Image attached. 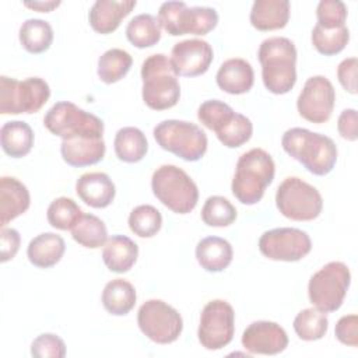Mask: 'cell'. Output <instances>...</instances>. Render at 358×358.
Masks as SVG:
<instances>
[{
    "label": "cell",
    "mask_w": 358,
    "mask_h": 358,
    "mask_svg": "<svg viewBox=\"0 0 358 358\" xmlns=\"http://www.w3.org/2000/svg\"><path fill=\"white\" fill-rule=\"evenodd\" d=\"M281 145L291 158L301 162L316 176L330 173L337 162V147L334 141L324 134L308 129H288L282 134Z\"/></svg>",
    "instance_id": "cell-1"
},
{
    "label": "cell",
    "mask_w": 358,
    "mask_h": 358,
    "mask_svg": "<svg viewBox=\"0 0 358 358\" xmlns=\"http://www.w3.org/2000/svg\"><path fill=\"white\" fill-rule=\"evenodd\" d=\"M257 57L267 91L275 95L289 92L296 81V49L294 42L284 36L267 38L260 43Z\"/></svg>",
    "instance_id": "cell-2"
},
{
    "label": "cell",
    "mask_w": 358,
    "mask_h": 358,
    "mask_svg": "<svg viewBox=\"0 0 358 358\" xmlns=\"http://www.w3.org/2000/svg\"><path fill=\"white\" fill-rule=\"evenodd\" d=\"M275 165L271 155L263 148H252L243 152L235 166L232 194L246 206L259 203L266 187L273 182Z\"/></svg>",
    "instance_id": "cell-3"
},
{
    "label": "cell",
    "mask_w": 358,
    "mask_h": 358,
    "mask_svg": "<svg viewBox=\"0 0 358 358\" xmlns=\"http://www.w3.org/2000/svg\"><path fill=\"white\" fill-rule=\"evenodd\" d=\"M143 101L154 110L173 108L180 98V85L171 60L164 53L148 56L141 64Z\"/></svg>",
    "instance_id": "cell-4"
},
{
    "label": "cell",
    "mask_w": 358,
    "mask_h": 358,
    "mask_svg": "<svg viewBox=\"0 0 358 358\" xmlns=\"http://www.w3.org/2000/svg\"><path fill=\"white\" fill-rule=\"evenodd\" d=\"M154 196L176 214L190 213L199 201L194 180L176 165H161L151 178Z\"/></svg>",
    "instance_id": "cell-5"
},
{
    "label": "cell",
    "mask_w": 358,
    "mask_h": 358,
    "mask_svg": "<svg viewBox=\"0 0 358 358\" xmlns=\"http://www.w3.org/2000/svg\"><path fill=\"white\" fill-rule=\"evenodd\" d=\"M157 144L176 157L194 162L207 151V136L194 123L186 120L168 119L159 122L152 130Z\"/></svg>",
    "instance_id": "cell-6"
},
{
    "label": "cell",
    "mask_w": 358,
    "mask_h": 358,
    "mask_svg": "<svg viewBox=\"0 0 358 358\" xmlns=\"http://www.w3.org/2000/svg\"><path fill=\"white\" fill-rule=\"evenodd\" d=\"M45 127L55 136L63 140L74 137L102 138L103 122L73 102H56L43 117Z\"/></svg>",
    "instance_id": "cell-7"
},
{
    "label": "cell",
    "mask_w": 358,
    "mask_h": 358,
    "mask_svg": "<svg viewBox=\"0 0 358 358\" xmlns=\"http://www.w3.org/2000/svg\"><path fill=\"white\" fill-rule=\"evenodd\" d=\"M350 282L348 266L343 262H330L310 277L308 284L309 301L320 312H336L343 305Z\"/></svg>",
    "instance_id": "cell-8"
},
{
    "label": "cell",
    "mask_w": 358,
    "mask_h": 358,
    "mask_svg": "<svg viewBox=\"0 0 358 358\" xmlns=\"http://www.w3.org/2000/svg\"><path fill=\"white\" fill-rule=\"evenodd\" d=\"M49 84L41 77H28L22 81L0 77V113H36L49 99Z\"/></svg>",
    "instance_id": "cell-9"
},
{
    "label": "cell",
    "mask_w": 358,
    "mask_h": 358,
    "mask_svg": "<svg viewBox=\"0 0 358 358\" xmlns=\"http://www.w3.org/2000/svg\"><path fill=\"white\" fill-rule=\"evenodd\" d=\"M161 27L172 36L206 35L218 24V14L211 7H187L185 1H165L158 10Z\"/></svg>",
    "instance_id": "cell-10"
},
{
    "label": "cell",
    "mask_w": 358,
    "mask_h": 358,
    "mask_svg": "<svg viewBox=\"0 0 358 358\" xmlns=\"http://www.w3.org/2000/svg\"><path fill=\"white\" fill-rule=\"evenodd\" d=\"M275 204L278 211L292 221H312L323 208L322 194L305 180L289 176L277 189Z\"/></svg>",
    "instance_id": "cell-11"
},
{
    "label": "cell",
    "mask_w": 358,
    "mask_h": 358,
    "mask_svg": "<svg viewBox=\"0 0 358 358\" xmlns=\"http://www.w3.org/2000/svg\"><path fill=\"white\" fill-rule=\"evenodd\" d=\"M137 324L145 337L158 344L176 341L183 330L179 312L161 299H148L140 306Z\"/></svg>",
    "instance_id": "cell-12"
},
{
    "label": "cell",
    "mask_w": 358,
    "mask_h": 358,
    "mask_svg": "<svg viewBox=\"0 0 358 358\" xmlns=\"http://www.w3.org/2000/svg\"><path fill=\"white\" fill-rule=\"evenodd\" d=\"M235 333V312L224 299L210 301L201 310L197 330L199 341L206 350L227 347Z\"/></svg>",
    "instance_id": "cell-13"
},
{
    "label": "cell",
    "mask_w": 358,
    "mask_h": 358,
    "mask_svg": "<svg viewBox=\"0 0 358 358\" xmlns=\"http://www.w3.org/2000/svg\"><path fill=\"white\" fill-rule=\"evenodd\" d=\"M312 249L309 235L298 228L284 227L263 232L259 239L260 253L278 262H298Z\"/></svg>",
    "instance_id": "cell-14"
},
{
    "label": "cell",
    "mask_w": 358,
    "mask_h": 358,
    "mask_svg": "<svg viewBox=\"0 0 358 358\" xmlns=\"http://www.w3.org/2000/svg\"><path fill=\"white\" fill-rule=\"evenodd\" d=\"M336 102V91L329 78L313 76L306 80L296 99L299 115L310 123H324L330 119Z\"/></svg>",
    "instance_id": "cell-15"
},
{
    "label": "cell",
    "mask_w": 358,
    "mask_h": 358,
    "mask_svg": "<svg viewBox=\"0 0 358 358\" xmlns=\"http://www.w3.org/2000/svg\"><path fill=\"white\" fill-rule=\"evenodd\" d=\"M213 57V48L207 41L186 39L175 43L169 60L178 77H197L208 70Z\"/></svg>",
    "instance_id": "cell-16"
},
{
    "label": "cell",
    "mask_w": 358,
    "mask_h": 358,
    "mask_svg": "<svg viewBox=\"0 0 358 358\" xmlns=\"http://www.w3.org/2000/svg\"><path fill=\"white\" fill-rule=\"evenodd\" d=\"M242 345L250 354L275 355L287 348L288 336L278 323L257 320L245 329Z\"/></svg>",
    "instance_id": "cell-17"
},
{
    "label": "cell",
    "mask_w": 358,
    "mask_h": 358,
    "mask_svg": "<svg viewBox=\"0 0 358 358\" xmlns=\"http://www.w3.org/2000/svg\"><path fill=\"white\" fill-rule=\"evenodd\" d=\"M136 0H96L90 13L88 21L98 34H112L120 25V21L136 7Z\"/></svg>",
    "instance_id": "cell-18"
},
{
    "label": "cell",
    "mask_w": 358,
    "mask_h": 358,
    "mask_svg": "<svg viewBox=\"0 0 358 358\" xmlns=\"http://www.w3.org/2000/svg\"><path fill=\"white\" fill-rule=\"evenodd\" d=\"M78 197L90 207L105 208L115 199V183L103 172L83 173L76 183Z\"/></svg>",
    "instance_id": "cell-19"
},
{
    "label": "cell",
    "mask_w": 358,
    "mask_h": 358,
    "mask_svg": "<svg viewBox=\"0 0 358 358\" xmlns=\"http://www.w3.org/2000/svg\"><path fill=\"white\" fill-rule=\"evenodd\" d=\"M217 85L227 94L241 95L250 91L255 83V73L249 62L241 57L225 60L215 76Z\"/></svg>",
    "instance_id": "cell-20"
},
{
    "label": "cell",
    "mask_w": 358,
    "mask_h": 358,
    "mask_svg": "<svg viewBox=\"0 0 358 358\" xmlns=\"http://www.w3.org/2000/svg\"><path fill=\"white\" fill-rule=\"evenodd\" d=\"M31 203L27 186L13 176L0 179V225L6 227L10 221L24 214Z\"/></svg>",
    "instance_id": "cell-21"
},
{
    "label": "cell",
    "mask_w": 358,
    "mask_h": 358,
    "mask_svg": "<svg viewBox=\"0 0 358 358\" xmlns=\"http://www.w3.org/2000/svg\"><path fill=\"white\" fill-rule=\"evenodd\" d=\"M103 138L74 137L62 141L60 152L64 162L70 166L81 168L98 164L105 155Z\"/></svg>",
    "instance_id": "cell-22"
},
{
    "label": "cell",
    "mask_w": 358,
    "mask_h": 358,
    "mask_svg": "<svg viewBox=\"0 0 358 358\" xmlns=\"http://www.w3.org/2000/svg\"><path fill=\"white\" fill-rule=\"evenodd\" d=\"M138 256L137 243L126 235H112L103 245L102 260L113 273L129 271Z\"/></svg>",
    "instance_id": "cell-23"
},
{
    "label": "cell",
    "mask_w": 358,
    "mask_h": 358,
    "mask_svg": "<svg viewBox=\"0 0 358 358\" xmlns=\"http://www.w3.org/2000/svg\"><path fill=\"white\" fill-rule=\"evenodd\" d=\"M64 249V239L60 235L43 232L31 239L27 248V256L34 266L39 268H49L60 262Z\"/></svg>",
    "instance_id": "cell-24"
},
{
    "label": "cell",
    "mask_w": 358,
    "mask_h": 358,
    "mask_svg": "<svg viewBox=\"0 0 358 358\" xmlns=\"http://www.w3.org/2000/svg\"><path fill=\"white\" fill-rule=\"evenodd\" d=\"M231 243L220 236L203 238L196 246V259L199 264L210 273L225 270L232 262Z\"/></svg>",
    "instance_id": "cell-25"
},
{
    "label": "cell",
    "mask_w": 358,
    "mask_h": 358,
    "mask_svg": "<svg viewBox=\"0 0 358 358\" xmlns=\"http://www.w3.org/2000/svg\"><path fill=\"white\" fill-rule=\"evenodd\" d=\"M288 20V0H256L250 10V24L259 31L281 29Z\"/></svg>",
    "instance_id": "cell-26"
},
{
    "label": "cell",
    "mask_w": 358,
    "mask_h": 358,
    "mask_svg": "<svg viewBox=\"0 0 358 358\" xmlns=\"http://www.w3.org/2000/svg\"><path fill=\"white\" fill-rule=\"evenodd\" d=\"M0 144L8 157L22 158L32 150L34 131L22 120L6 122L0 129Z\"/></svg>",
    "instance_id": "cell-27"
},
{
    "label": "cell",
    "mask_w": 358,
    "mask_h": 358,
    "mask_svg": "<svg viewBox=\"0 0 358 358\" xmlns=\"http://www.w3.org/2000/svg\"><path fill=\"white\" fill-rule=\"evenodd\" d=\"M136 299L137 295L134 287L123 278L109 281L102 291V305L115 316L127 315L134 308Z\"/></svg>",
    "instance_id": "cell-28"
},
{
    "label": "cell",
    "mask_w": 358,
    "mask_h": 358,
    "mask_svg": "<svg viewBox=\"0 0 358 358\" xmlns=\"http://www.w3.org/2000/svg\"><path fill=\"white\" fill-rule=\"evenodd\" d=\"M113 145L116 157L127 164L141 161L148 151V143L144 133L133 126L119 129Z\"/></svg>",
    "instance_id": "cell-29"
},
{
    "label": "cell",
    "mask_w": 358,
    "mask_h": 358,
    "mask_svg": "<svg viewBox=\"0 0 358 358\" xmlns=\"http://www.w3.org/2000/svg\"><path fill=\"white\" fill-rule=\"evenodd\" d=\"M126 36L129 42L138 49L157 45L161 39V24L158 17L152 14L136 15L126 27Z\"/></svg>",
    "instance_id": "cell-30"
},
{
    "label": "cell",
    "mask_w": 358,
    "mask_h": 358,
    "mask_svg": "<svg viewBox=\"0 0 358 358\" xmlns=\"http://www.w3.org/2000/svg\"><path fill=\"white\" fill-rule=\"evenodd\" d=\"M18 38L28 53L38 55L50 48L53 42V29L48 21L29 18L20 27Z\"/></svg>",
    "instance_id": "cell-31"
},
{
    "label": "cell",
    "mask_w": 358,
    "mask_h": 358,
    "mask_svg": "<svg viewBox=\"0 0 358 358\" xmlns=\"http://www.w3.org/2000/svg\"><path fill=\"white\" fill-rule=\"evenodd\" d=\"M217 138L228 148H238L250 140L253 124L249 117L235 110L214 130Z\"/></svg>",
    "instance_id": "cell-32"
},
{
    "label": "cell",
    "mask_w": 358,
    "mask_h": 358,
    "mask_svg": "<svg viewBox=\"0 0 358 358\" xmlns=\"http://www.w3.org/2000/svg\"><path fill=\"white\" fill-rule=\"evenodd\" d=\"M70 231L73 239L88 249H98L108 241V231L103 221L94 214L83 213Z\"/></svg>",
    "instance_id": "cell-33"
},
{
    "label": "cell",
    "mask_w": 358,
    "mask_h": 358,
    "mask_svg": "<svg viewBox=\"0 0 358 358\" xmlns=\"http://www.w3.org/2000/svg\"><path fill=\"white\" fill-rule=\"evenodd\" d=\"M131 64L133 59L129 52L112 48L98 59V77L105 84L117 83L129 73Z\"/></svg>",
    "instance_id": "cell-34"
},
{
    "label": "cell",
    "mask_w": 358,
    "mask_h": 358,
    "mask_svg": "<svg viewBox=\"0 0 358 358\" xmlns=\"http://www.w3.org/2000/svg\"><path fill=\"white\" fill-rule=\"evenodd\" d=\"M329 329V319L324 312L316 308H306L301 310L294 319V330L301 340L315 341L320 340Z\"/></svg>",
    "instance_id": "cell-35"
},
{
    "label": "cell",
    "mask_w": 358,
    "mask_h": 358,
    "mask_svg": "<svg viewBox=\"0 0 358 358\" xmlns=\"http://www.w3.org/2000/svg\"><path fill=\"white\" fill-rule=\"evenodd\" d=\"M310 39L319 53L324 56H333L340 53L345 48L350 41V31L345 25L340 28L326 29L316 24L312 29Z\"/></svg>",
    "instance_id": "cell-36"
},
{
    "label": "cell",
    "mask_w": 358,
    "mask_h": 358,
    "mask_svg": "<svg viewBox=\"0 0 358 358\" xmlns=\"http://www.w3.org/2000/svg\"><path fill=\"white\" fill-rule=\"evenodd\" d=\"M162 225L161 213L150 204H141L131 210L129 215L130 231L140 238H151L157 235Z\"/></svg>",
    "instance_id": "cell-37"
},
{
    "label": "cell",
    "mask_w": 358,
    "mask_h": 358,
    "mask_svg": "<svg viewBox=\"0 0 358 358\" xmlns=\"http://www.w3.org/2000/svg\"><path fill=\"white\" fill-rule=\"evenodd\" d=\"M83 215V210L70 197H57L48 207V222L60 231H69L74 227L78 218Z\"/></svg>",
    "instance_id": "cell-38"
},
{
    "label": "cell",
    "mask_w": 358,
    "mask_h": 358,
    "mask_svg": "<svg viewBox=\"0 0 358 358\" xmlns=\"http://www.w3.org/2000/svg\"><path fill=\"white\" fill-rule=\"evenodd\" d=\"M236 208L222 196H210L201 208V220L208 227H228L236 220Z\"/></svg>",
    "instance_id": "cell-39"
},
{
    "label": "cell",
    "mask_w": 358,
    "mask_h": 358,
    "mask_svg": "<svg viewBox=\"0 0 358 358\" xmlns=\"http://www.w3.org/2000/svg\"><path fill=\"white\" fill-rule=\"evenodd\" d=\"M317 25L326 29L345 25L347 6L340 0H322L316 7Z\"/></svg>",
    "instance_id": "cell-40"
},
{
    "label": "cell",
    "mask_w": 358,
    "mask_h": 358,
    "mask_svg": "<svg viewBox=\"0 0 358 358\" xmlns=\"http://www.w3.org/2000/svg\"><path fill=\"white\" fill-rule=\"evenodd\" d=\"M232 112L234 109L228 103L218 99H208L199 106L197 117L207 129L214 131Z\"/></svg>",
    "instance_id": "cell-41"
},
{
    "label": "cell",
    "mask_w": 358,
    "mask_h": 358,
    "mask_svg": "<svg viewBox=\"0 0 358 358\" xmlns=\"http://www.w3.org/2000/svg\"><path fill=\"white\" fill-rule=\"evenodd\" d=\"M31 355L35 358H63L66 355V344L59 336L43 333L32 341Z\"/></svg>",
    "instance_id": "cell-42"
},
{
    "label": "cell",
    "mask_w": 358,
    "mask_h": 358,
    "mask_svg": "<svg viewBox=\"0 0 358 358\" xmlns=\"http://www.w3.org/2000/svg\"><path fill=\"white\" fill-rule=\"evenodd\" d=\"M336 338L350 347L358 345V316L355 313L345 315L338 319L334 329Z\"/></svg>",
    "instance_id": "cell-43"
},
{
    "label": "cell",
    "mask_w": 358,
    "mask_h": 358,
    "mask_svg": "<svg viewBox=\"0 0 358 358\" xmlns=\"http://www.w3.org/2000/svg\"><path fill=\"white\" fill-rule=\"evenodd\" d=\"M337 78L347 92L357 94V57L344 59L338 64Z\"/></svg>",
    "instance_id": "cell-44"
},
{
    "label": "cell",
    "mask_w": 358,
    "mask_h": 358,
    "mask_svg": "<svg viewBox=\"0 0 358 358\" xmlns=\"http://www.w3.org/2000/svg\"><path fill=\"white\" fill-rule=\"evenodd\" d=\"M0 239H1V262L6 263L17 255L20 249L21 236L17 229L1 227Z\"/></svg>",
    "instance_id": "cell-45"
},
{
    "label": "cell",
    "mask_w": 358,
    "mask_h": 358,
    "mask_svg": "<svg viewBox=\"0 0 358 358\" xmlns=\"http://www.w3.org/2000/svg\"><path fill=\"white\" fill-rule=\"evenodd\" d=\"M337 130L338 134L348 140V141H355L358 138V129H357V110L350 108L344 109L338 119H337Z\"/></svg>",
    "instance_id": "cell-46"
},
{
    "label": "cell",
    "mask_w": 358,
    "mask_h": 358,
    "mask_svg": "<svg viewBox=\"0 0 358 358\" xmlns=\"http://www.w3.org/2000/svg\"><path fill=\"white\" fill-rule=\"evenodd\" d=\"M59 4H60V1H34V3L25 1V3H24L25 7H29V8H32V10L41 11V13H49V11H52L53 8H56Z\"/></svg>",
    "instance_id": "cell-47"
}]
</instances>
